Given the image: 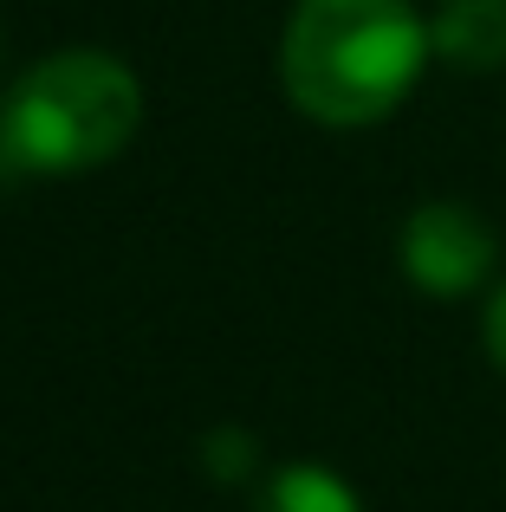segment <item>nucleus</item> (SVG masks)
I'll list each match as a JSON object with an SVG mask.
<instances>
[{"label": "nucleus", "instance_id": "obj_2", "mask_svg": "<svg viewBox=\"0 0 506 512\" xmlns=\"http://www.w3.org/2000/svg\"><path fill=\"white\" fill-rule=\"evenodd\" d=\"M143 117L137 72L111 52H52L0 111V163L13 175H78L111 163Z\"/></svg>", "mask_w": 506, "mask_h": 512}, {"label": "nucleus", "instance_id": "obj_1", "mask_svg": "<svg viewBox=\"0 0 506 512\" xmlns=\"http://www.w3.org/2000/svg\"><path fill=\"white\" fill-rule=\"evenodd\" d=\"M429 59V26L403 0H299L279 78L312 124H377L409 98Z\"/></svg>", "mask_w": 506, "mask_h": 512}, {"label": "nucleus", "instance_id": "obj_3", "mask_svg": "<svg viewBox=\"0 0 506 512\" xmlns=\"http://www.w3.org/2000/svg\"><path fill=\"white\" fill-rule=\"evenodd\" d=\"M494 266V234L474 208L461 201H429V208L409 214L403 227V273L416 279L435 299H455V292H474Z\"/></svg>", "mask_w": 506, "mask_h": 512}, {"label": "nucleus", "instance_id": "obj_4", "mask_svg": "<svg viewBox=\"0 0 506 512\" xmlns=\"http://www.w3.org/2000/svg\"><path fill=\"white\" fill-rule=\"evenodd\" d=\"M429 46L461 72L506 65V0H448L429 26Z\"/></svg>", "mask_w": 506, "mask_h": 512}, {"label": "nucleus", "instance_id": "obj_5", "mask_svg": "<svg viewBox=\"0 0 506 512\" xmlns=\"http://www.w3.org/2000/svg\"><path fill=\"white\" fill-rule=\"evenodd\" d=\"M253 512H364V506H357V493L344 487L338 474H325V467H286V474H273V487L260 493Z\"/></svg>", "mask_w": 506, "mask_h": 512}, {"label": "nucleus", "instance_id": "obj_6", "mask_svg": "<svg viewBox=\"0 0 506 512\" xmlns=\"http://www.w3.org/2000/svg\"><path fill=\"white\" fill-rule=\"evenodd\" d=\"M487 357L506 370V286L494 292V305H487Z\"/></svg>", "mask_w": 506, "mask_h": 512}]
</instances>
